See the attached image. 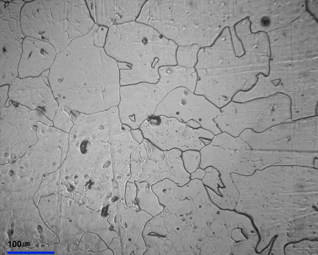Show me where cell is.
Instances as JSON below:
<instances>
[{
	"label": "cell",
	"instance_id": "5b68a950",
	"mask_svg": "<svg viewBox=\"0 0 318 255\" xmlns=\"http://www.w3.org/2000/svg\"><path fill=\"white\" fill-rule=\"evenodd\" d=\"M20 25L25 37L48 42L60 48L68 35L69 22L55 0H31L21 12Z\"/></svg>",
	"mask_w": 318,
	"mask_h": 255
},
{
	"label": "cell",
	"instance_id": "cb8c5ba5",
	"mask_svg": "<svg viewBox=\"0 0 318 255\" xmlns=\"http://www.w3.org/2000/svg\"><path fill=\"white\" fill-rule=\"evenodd\" d=\"M270 19L267 16H264L261 19V25L263 27L268 26L270 24Z\"/></svg>",
	"mask_w": 318,
	"mask_h": 255
},
{
	"label": "cell",
	"instance_id": "52a82bcc",
	"mask_svg": "<svg viewBox=\"0 0 318 255\" xmlns=\"http://www.w3.org/2000/svg\"><path fill=\"white\" fill-rule=\"evenodd\" d=\"M155 84L141 83L120 86L117 106L123 125L130 129L139 128L149 117L153 115L163 99Z\"/></svg>",
	"mask_w": 318,
	"mask_h": 255
},
{
	"label": "cell",
	"instance_id": "484cf974",
	"mask_svg": "<svg viewBox=\"0 0 318 255\" xmlns=\"http://www.w3.org/2000/svg\"><path fill=\"white\" fill-rule=\"evenodd\" d=\"M135 19V22H136V23H140V24H143L145 25H146V26H150V27H152V28H153V29H154L155 30H156V31H157V32H158V33L159 34H160V35H161V36H163V37H164V38H166V39H167L168 40H172V41H173V42H174V43H175V44H176V42H175V41H174V40H172V39H169V38H166V37H165V36L164 35H162V34H161V33H160L159 32V31H157V29H155V28H154V27H152V26H150V25H148V24H145V23H142V22H138V21H136V20H137V19Z\"/></svg>",
	"mask_w": 318,
	"mask_h": 255
},
{
	"label": "cell",
	"instance_id": "603a6c76",
	"mask_svg": "<svg viewBox=\"0 0 318 255\" xmlns=\"http://www.w3.org/2000/svg\"><path fill=\"white\" fill-rule=\"evenodd\" d=\"M228 27H229V26H225V27H224L223 28V29L220 32V34L218 35L217 37L216 38V39L214 41L213 43L210 46H203V47H200L199 48V49L198 50V51L197 52V55H196L197 56V61L196 62V64H198V53L199 51L201 49L203 48H206V47H212L215 44V43L216 42V41L218 39V38H219V37L222 34L224 31V30L225 29V28H228Z\"/></svg>",
	"mask_w": 318,
	"mask_h": 255
},
{
	"label": "cell",
	"instance_id": "9c48e42d",
	"mask_svg": "<svg viewBox=\"0 0 318 255\" xmlns=\"http://www.w3.org/2000/svg\"><path fill=\"white\" fill-rule=\"evenodd\" d=\"M49 70L37 77H17L9 85V99L39 111L52 121L58 107L48 80Z\"/></svg>",
	"mask_w": 318,
	"mask_h": 255
},
{
	"label": "cell",
	"instance_id": "277c9868",
	"mask_svg": "<svg viewBox=\"0 0 318 255\" xmlns=\"http://www.w3.org/2000/svg\"><path fill=\"white\" fill-rule=\"evenodd\" d=\"M139 128L144 138L163 150L200 151L214 135L202 128H193L175 118L163 116L149 117Z\"/></svg>",
	"mask_w": 318,
	"mask_h": 255
},
{
	"label": "cell",
	"instance_id": "30bf717a",
	"mask_svg": "<svg viewBox=\"0 0 318 255\" xmlns=\"http://www.w3.org/2000/svg\"><path fill=\"white\" fill-rule=\"evenodd\" d=\"M54 47L45 41L25 37L18 68V77H37L49 70L57 55Z\"/></svg>",
	"mask_w": 318,
	"mask_h": 255
},
{
	"label": "cell",
	"instance_id": "ac0fdd59",
	"mask_svg": "<svg viewBox=\"0 0 318 255\" xmlns=\"http://www.w3.org/2000/svg\"><path fill=\"white\" fill-rule=\"evenodd\" d=\"M220 177L224 186L219 189L218 194L215 198H238L239 193L230 175L220 173Z\"/></svg>",
	"mask_w": 318,
	"mask_h": 255
},
{
	"label": "cell",
	"instance_id": "f546056e",
	"mask_svg": "<svg viewBox=\"0 0 318 255\" xmlns=\"http://www.w3.org/2000/svg\"><path fill=\"white\" fill-rule=\"evenodd\" d=\"M277 237H278V236H276L275 238L274 239V240L273 239V240H272L273 242H272V244H271V246L270 247V251L269 252V253H268V254H270V252L271 251V250L272 248V247H273V243H274V242L275 241V240L276 239V238H277Z\"/></svg>",
	"mask_w": 318,
	"mask_h": 255
},
{
	"label": "cell",
	"instance_id": "2e32d148",
	"mask_svg": "<svg viewBox=\"0 0 318 255\" xmlns=\"http://www.w3.org/2000/svg\"><path fill=\"white\" fill-rule=\"evenodd\" d=\"M206 174L201 181L206 187L209 198L211 200L218 194V190L224 185L220 177V172L212 166L204 169Z\"/></svg>",
	"mask_w": 318,
	"mask_h": 255
},
{
	"label": "cell",
	"instance_id": "d4e9b609",
	"mask_svg": "<svg viewBox=\"0 0 318 255\" xmlns=\"http://www.w3.org/2000/svg\"><path fill=\"white\" fill-rule=\"evenodd\" d=\"M238 23V22H237V23H236L234 25V26L233 27L234 28V32H235V35H236V36L237 37V39L241 43V45H242V48H243V50L244 51V53H243V54L242 55H241L240 56V57L241 58V57H242L243 56V55H245V54H246V50H245V48L244 47L243 45V43L242 41L240 39V38H239L238 37V35H237V32H236V30L235 26Z\"/></svg>",
	"mask_w": 318,
	"mask_h": 255
},
{
	"label": "cell",
	"instance_id": "7c38bea8",
	"mask_svg": "<svg viewBox=\"0 0 318 255\" xmlns=\"http://www.w3.org/2000/svg\"><path fill=\"white\" fill-rule=\"evenodd\" d=\"M0 85H9L18 77V68L25 38L11 31L0 33Z\"/></svg>",
	"mask_w": 318,
	"mask_h": 255
},
{
	"label": "cell",
	"instance_id": "4316f807",
	"mask_svg": "<svg viewBox=\"0 0 318 255\" xmlns=\"http://www.w3.org/2000/svg\"><path fill=\"white\" fill-rule=\"evenodd\" d=\"M305 8L306 11L308 12L311 16H312L315 19V20L316 21L317 23H318V20L315 17L314 15L310 11L309 9H308V1L307 0H305Z\"/></svg>",
	"mask_w": 318,
	"mask_h": 255
},
{
	"label": "cell",
	"instance_id": "5bb4252c",
	"mask_svg": "<svg viewBox=\"0 0 318 255\" xmlns=\"http://www.w3.org/2000/svg\"><path fill=\"white\" fill-rule=\"evenodd\" d=\"M137 188L135 200L139 208L153 217L163 210L164 206L159 203L151 186L145 182H135Z\"/></svg>",
	"mask_w": 318,
	"mask_h": 255
},
{
	"label": "cell",
	"instance_id": "8fae6325",
	"mask_svg": "<svg viewBox=\"0 0 318 255\" xmlns=\"http://www.w3.org/2000/svg\"><path fill=\"white\" fill-rule=\"evenodd\" d=\"M251 157L258 170L272 166H298L318 169V152L252 149Z\"/></svg>",
	"mask_w": 318,
	"mask_h": 255
},
{
	"label": "cell",
	"instance_id": "4fadbf2b",
	"mask_svg": "<svg viewBox=\"0 0 318 255\" xmlns=\"http://www.w3.org/2000/svg\"><path fill=\"white\" fill-rule=\"evenodd\" d=\"M164 65L159 70V78L156 84L164 98L170 92L183 87L194 92L198 76L194 68L182 67L176 64Z\"/></svg>",
	"mask_w": 318,
	"mask_h": 255
},
{
	"label": "cell",
	"instance_id": "ba28073f",
	"mask_svg": "<svg viewBox=\"0 0 318 255\" xmlns=\"http://www.w3.org/2000/svg\"><path fill=\"white\" fill-rule=\"evenodd\" d=\"M214 110L213 104L204 96L180 87L165 97L153 115L173 118L184 123L193 120L203 127L211 120Z\"/></svg>",
	"mask_w": 318,
	"mask_h": 255
},
{
	"label": "cell",
	"instance_id": "d6986e66",
	"mask_svg": "<svg viewBox=\"0 0 318 255\" xmlns=\"http://www.w3.org/2000/svg\"><path fill=\"white\" fill-rule=\"evenodd\" d=\"M53 126L65 131L69 130L73 125L70 113L58 106L52 120Z\"/></svg>",
	"mask_w": 318,
	"mask_h": 255
},
{
	"label": "cell",
	"instance_id": "ffe728a7",
	"mask_svg": "<svg viewBox=\"0 0 318 255\" xmlns=\"http://www.w3.org/2000/svg\"><path fill=\"white\" fill-rule=\"evenodd\" d=\"M130 133L133 139L139 144L141 143L144 138L143 133L139 128L131 130Z\"/></svg>",
	"mask_w": 318,
	"mask_h": 255
},
{
	"label": "cell",
	"instance_id": "9a60e30c",
	"mask_svg": "<svg viewBox=\"0 0 318 255\" xmlns=\"http://www.w3.org/2000/svg\"><path fill=\"white\" fill-rule=\"evenodd\" d=\"M176 184L173 181L166 178L151 186L159 203L163 206L170 204L176 198L175 190Z\"/></svg>",
	"mask_w": 318,
	"mask_h": 255
},
{
	"label": "cell",
	"instance_id": "e0dca14e",
	"mask_svg": "<svg viewBox=\"0 0 318 255\" xmlns=\"http://www.w3.org/2000/svg\"><path fill=\"white\" fill-rule=\"evenodd\" d=\"M181 158L185 170L190 174L199 167L201 160L199 151L188 150L182 151Z\"/></svg>",
	"mask_w": 318,
	"mask_h": 255
},
{
	"label": "cell",
	"instance_id": "83f0119b",
	"mask_svg": "<svg viewBox=\"0 0 318 255\" xmlns=\"http://www.w3.org/2000/svg\"><path fill=\"white\" fill-rule=\"evenodd\" d=\"M304 240H310V241H318V240L317 239H304L301 240H299V241H298L295 242H290V243H287L286 244H285V246H284V254L285 255V248L289 244H290L291 243H299V242H301V241H303Z\"/></svg>",
	"mask_w": 318,
	"mask_h": 255
},
{
	"label": "cell",
	"instance_id": "8992f818",
	"mask_svg": "<svg viewBox=\"0 0 318 255\" xmlns=\"http://www.w3.org/2000/svg\"><path fill=\"white\" fill-rule=\"evenodd\" d=\"M251 150L239 137L221 132L200 151L199 167L204 169L210 166L220 173L250 175L256 170L251 159Z\"/></svg>",
	"mask_w": 318,
	"mask_h": 255
},
{
	"label": "cell",
	"instance_id": "f1b7e54d",
	"mask_svg": "<svg viewBox=\"0 0 318 255\" xmlns=\"http://www.w3.org/2000/svg\"><path fill=\"white\" fill-rule=\"evenodd\" d=\"M300 17V16H299V17H297V18H295V19H294L293 20H292V21H291L290 22H289V23H288V24H287V25H286L285 26H283V27H279V28H275V29H273V30H270V31H268V32H271V31H274V30H277V29H279V28H284V27H286L287 26H288V25H289V24H290L291 23H292V22H293V21H295L296 20H297V19H298V18H299V17Z\"/></svg>",
	"mask_w": 318,
	"mask_h": 255
},
{
	"label": "cell",
	"instance_id": "44dd1931",
	"mask_svg": "<svg viewBox=\"0 0 318 255\" xmlns=\"http://www.w3.org/2000/svg\"><path fill=\"white\" fill-rule=\"evenodd\" d=\"M206 172L204 169L200 167L190 174V180L199 179L202 180L205 176Z\"/></svg>",
	"mask_w": 318,
	"mask_h": 255
},
{
	"label": "cell",
	"instance_id": "3957f363",
	"mask_svg": "<svg viewBox=\"0 0 318 255\" xmlns=\"http://www.w3.org/2000/svg\"><path fill=\"white\" fill-rule=\"evenodd\" d=\"M182 151L163 150L144 138L130 156L129 182H145L151 186L169 179L182 186L190 180L181 158Z\"/></svg>",
	"mask_w": 318,
	"mask_h": 255
},
{
	"label": "cell",
	"instance_id": "6da1fadb",
	"mask_svg": "<svg viewBox=\"0 0 318 255\" xmlns=\"http://www.w3.org/2000/svg\"><path fill=\"white\" fill-rule=\"evenodd\" d=\"M48 80L58 106L70 113L93 114L119 102V70L110 57L78 59L61 52L49 69Z\"/></svg>",
	"mask_w": 318,
	"mask_h": 255
},
{
	"label": "cell",
	"instance_id": "7402d4cb",
	"mask_svg": "<svg viewBox=\"0 0 318 255\" xmlns=\"http://www.w3.org/2000/svg\"><path fill=\"white\" fill-rule=\"evenodd\" d=\"M260 32H264V33H265L266 34V36H267V37L268 39V41H269V50H270V58H269V62H268V68H269V70L270 69V61H271V58L272 53H271V46H270V38H269V35H268V33H267L268 32H266L265 31H264L260 30V31H257L256 32H252L251 33H252V34H257V33H259Z\"/></svg>",
	"mask_w": 318,
	"mask_h": 255
},
{
	"label": "cell",
	"instance_id": "7a4b0ae2",
	"mask_svg": "<svg viewBox=\"0 0 318 255\" xmlns=\"http://www.w3.org/2000/svg\"><path fill=\"white\" fill-rule=\"evenodd\" d=\"M318 116L273 126L260 132L246 129L239 135L252 149L318 152Z\"/></svg>",
	"mask_w": 318,
	"mask_h": 255
}]
</instances>
